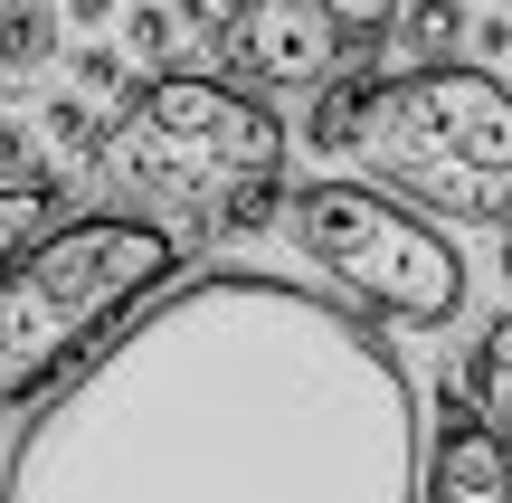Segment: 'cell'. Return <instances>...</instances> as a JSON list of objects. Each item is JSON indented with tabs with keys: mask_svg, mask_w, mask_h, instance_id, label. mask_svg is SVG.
I'll return each instance as SVG.
<instances>
[{
	"mask_svg": "<svg viewBox=\"0 0 512 503\" xmlns=\"http://www.w3.org/2000/svg\"><path fill=\"white\" fill-rule=\"evenodd\" d=\"M446 409H437V447H427L418 503H512V447L475 418L465 380H437Z\"/></svg>",
	"mask_w": 512,
	"mask_h": 503,
	"instance_id": "obj_7",
	"label": "cell"
},
{
	"mask_svg": "<svg viewBox=\"0 0 512 503\" xmlns=\"http://www.w3.org/2000/svg\"><path fill=\"white\" fill-rule=\"evenodd\" d=\"M503 276H512V238H503Z\"/></svg>",
	"mask_w": 512,
	"mask_h": 503,
	"instance_id": "obj_17",
	"label": "cell"
},
{
	"mask_svg": "<svg viewBox=\"0 0 512 503\" xmlns=\"http://www.w3.org/2000/svg\"><path fill=\"white\" fill-rule=\"evenodd\" d=\"M465 399H475V418L512 447V314L484 323V342H475V361H465Z\"/></svg>",
	"mask_w": 512,
	"mask_h": 503,
	"instance_id": "obj_9",
	"label": "cell"
},
{
	"mask_svg": "<svg viewBox=\"0 0 512 503\" xmlns=\"http://www.w3.org/2000/svg\"><path fill=\"white\" fill-rule=\"evenodd\" d=\"M418 390L361 314L200 276L19 428L0 503H418Z\"/></svg>",
	"mask_w": 512,
	"mask_h": 503,
	"instance_id": "obj_1",
	"label": "cell"
},
{
	"mask_svg": "<svg viewBox=\"0 0 512 503\" xmlns=\"http://www.w3.org/2000/svg\"><path fill=\"white\" fill-rule=\"evenodd\" d=\"M48 57H57V10L48 0H10L0 10V76H29Z\"/></svg>",
	"mask_w": 512,
	"mask_h": 503,
	"instance_id": "obj_10",
	"label": "cell"
},
{
	"mask_svg": "<svg viewBox=\"0 0 512 503\" xmlns=\"http://www.w3.org/2000/svg\"><path fill=\"white\" fill-rule=\"evenodd\" d=\"M285 238L304 266H323L361 314L408 323V333H446L465 314V247L437 238L418 209H399L370 181H304L285 209Z\"/></svg>",
	"mask_w": 512,
	"mask_h": 503,
	"instance_id": "obj_5",
	"label": "cell"
},
{
	"mask_svg": "<svg viewBox=\"0 0 512 503\" xmlns=\"http://www.w3.org/2000/svg\"><path fill=\"white\" fill-rule=\"evenodd\" d=\"M0 181H29V133L0 124Z\"/></svg>",
	"mask_w": 512,
	"mask_h": 503,
	"instance_id": "obj_15",
	"label": "cell"
},
{
	"mask_svg": "<svg viewBox=\"0 0 512 503\" xmlns=\"http://www.w3.org/2000/svg\"><path fill=\"white\" fill-rule=\"evenodd\" d=\"M48 133L76 152V162H95V143H105V124H95V105H86V95H57V105H48Z\"/></svg>",
	"mask_w": 512,
	"mask_h": 503,
	"instance_id": "obj_14",
	"label": "cell"
},
{
	"mask_svg": "<svg viewBox=\"0 0 512 503\" xmlns=\"http://www.w3.org/2000/svg\"><path fill=\"white\" fill-rule=\"evenodd\" d=\"M171 38H181V0H133L124 10V48L133 57H171Z\"/></svg>",
	"mask_w": 512,
	"mask_h": 503,
	"instance_id": "obj_12",
	"label": "cell"
},
{
	"mask_svg": "<svg viewBox=\"0 0 512 503\" xmlns=\"http://www.w3.org/2000/svg\"><path fill=\"white\" fill-rule=\"evenodd\" d=\"M57 228H67V190H57L48 171H29V181H0V276H10L29 247H48Z\"/></svg>",
	"mask_w": 512,
	"mask_h": 503,
	"instance_id": "obj_8",
	"label": "cell"
},
{
	"mask_svg": "<svg viewBox=\"0 0 512 503\" xmlns=\"http://www.w3.org/2000/svg\"><path fill=\"white\" fill-rule=\"evenodd\" d=\"M76 95H86V105H114V95H124V48H105V38L76 48Z\"/></svg>",
	"mask_w": 512,
	"mask_h": 503,
	"instance_id": "obj_13",
	"label": "cell"
},
{
	"mask_svg": "<svg viewBox=\"0 0 512 503\" xmlns=\"http://www.w3.org/2000/svg\"><path fill=\"white\" fill-rule=\"evenodd\" d=\"M304 143L332 162H370V181L399 209L512 219V86L475 57L408 76H342L313 95Z\"/></svg>",
	"mask_w": 512,
	"mask_h": 503,
	"instance_id": "obj_2",
	"label": "cell"
},
{
	"mask_svg": "<svg viewBox=\"0 0 512 503\" xmlns=\"http://www.w3.org/2000/svg\"><path fill=\"white\" fill-rule=\"evenodd\" d=\"M0 10H10V0H0Z\"/></svg>",
	"mask_w": 512,
	"mask_h": 503,
	"instance_id": "obj_19",
	"label": "cell"
},
{
	"mask_svg": "<svg viewBox=\"0 0 512 503\" xmlns=\"http://www.w3.org/2000/svg\"><path fill=\"white\" fill-rule=\"evenodd\" d=\"M114 10H124V0H67V19H86V29H105Z\"/></svg>",
	"mask_w": 512,
	"mask_h": 503,
	"instance_id": "obj_16",
	"label": "cell"
},
{
	"mask_svg": "<svg viewBox=\"0 0 512 503\" xmlns=\"http://www.w3.org/2000/svg\"><path fill=\"white\" fill-rule=\"evenodd\" d=\"M95 181L124 200L181 219V238H219V209L256 181H285V124L266 95H238L228 76L162 67L95 143Z\"/></svg>",
	"mask_w": 512,
	"mask_h": 503,
	"instance_id": "obj_3",
	"label": "cell"
},
{
	"mask_svg": "<svg viewBox=\"0 0 512 503\" xmlns=\"http://www.w3.org/2000/svg\"><path fill=\"white\" fill-rule=\"evenodd\" d=\"M181 228L143 219V209H86L48 247L0 276V409H19L29 390H48L76 352L114 333L143 295H162L181 266Z\"/></svg>",
	"mask_w": 512,
	"mask_h": 503,
	"instance_id": "obj_4",
	"label": "cell"
},
{
	"mask_svg": "<svg viewBox=\"0 0 512 503\" xmlns=\"http://www.w3.org/2000/svg\"><path fill=\"white\" fill-rule=\"evenodd\" d=\"M399 38L418 48V67H456V38H465V0H408Z\"/></svg>",
	"mask_w": 512,
	"mask_h": 503,
	"instance_id": "obj_11",
	"label": "cell"
},
{
	"mask_svg": "<svg viewBox=\"0 0 512 503\" xmlns=\"http://www.w3.org/2000/svg\"><path fill=\"white\" fill-rule=\"evenodd\" d=\"M408 0H238L219 19V76L256 95L285 86H342V76H370V57L389 48Z\"/></svg>",
	"mask_w": 512,
	"mask_h": 503,
	"instance_id": "obj_6",
	"label": "cell"
},
{
	"mask_svg": "<svg viewBox=\"0 0 512 503\" xmlns=\"http://www.w3.org/2000/svg\"><path fill=\"white\" fill-rule=\"evenodd\" d=\"M228 10H238V0H228Z\"/></svg>",
	"mask_w": 512,
	"mask_h": 503,
	"instance_id": "obj_18",
	"label": "cell"
}]
</instances>
